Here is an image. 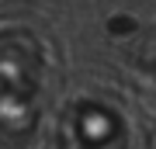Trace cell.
I'll return each instance as SVG.
<instances>
[{"instance_id":"2","label":"cell","mask_w":156,"mask_h":149,"mask_svg":"<svg viewBox=\"0 0 156 149\" xmlns=\"http://www.w3.org/2000/svg\"><path fill=\"white\" fill-rule=\"evenodd\" d=\"M56 149H128V128L104 101H76L62 115Z\"/></svg>"},{"instance_id":"1","label":"cell","mask_w":156,"mask_h":149,"mask_svg":"<svg viewBox=\"0 0 156 149\" xmlns=\"http://www.w3.org/2000/svg\"><path fill=\"white\" fill-rule=\"evenodd\" d=\"M45 55L24 28L0 31V135L28 139L42 118Z\"/></svg>"}]
</instances>
